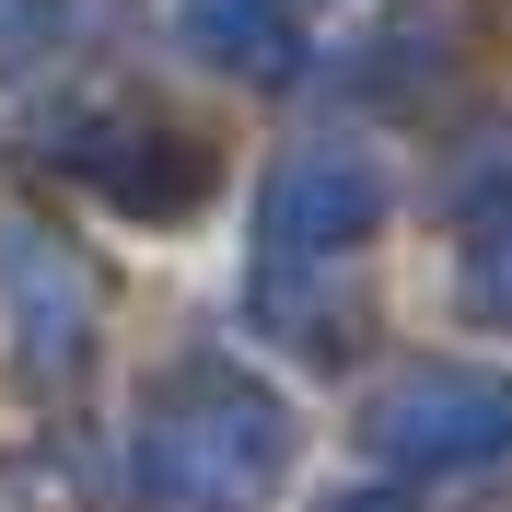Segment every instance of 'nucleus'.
I'll return each mask as SVG.
<instances>
[{"mask_svg": "<svg viewBox=\"0 0 512 512\" xmlns=\"http://www.w3.org/2000/svg\"><path fill=\"white\" fill-rule=\"evenodd\" d=\"M70 35V0H0V82L12 70H47Z\"/></svg>", "mask_w": 512, "mask_h": 512, "instance_id": "423d86ee", "label": "nucleus"}, {"mask_svg": "<svg viewBox=\"0 0 512 512\" xmlns=\"http://www.w3.org/2000/svg\"><path fill=\"white\" fill-rule=\"evenodd\" d=\"M489 419H501V396L489 384H454V373H431V384H396L373 408V431L396 454H466V443H489Z\"/></svg>", "mask_w": 512, "mask_h": 512, "instance_id": "20e7f679", "label": "nucleus"}, {"mask_svg": "<svg viewBox=\"0 0 512 512\" xmlns=\"http://www.w3.org/2000/svg\"><path fill=\"white\" fill-rule=\"evenodd\" d=\"M373 210H384L373 163L291 152L280 175H268V256H326V245H350V233H373Z\"/></svg>", "mask_w": 512, "mask_h": 512, "instance_id": "f03ea898", "label": "nucleus"}, {"mask_svg": "<svg viewBox=\"0 0 512 512\" xmlns=\"http://www.w3.org/2000/svg\"><path fill=\"white\" fill-rule=\"evenodd\" d=\"M82 175H94L117 210H152V222H187L198 198H210V152H187V140H140V128H128L117 152H82Z\"/></svg>", "mask_w": 512, "mask_h": 512, "instance_id": "7ed1b4c3", "label": "nucleus"}, {"mask_svg": "<svg viewBox=\"0 0 512 512\" xmlns=\"http://www.w3.org/2000/svg\"><path fill=\"white\" fill-rule=\"evenodd\" d=\"M187 35H198V59L245 70V82H280L303 59V35H291L280 0H187Z\"/></svg>", "mask_w": 512, "mask_h": 512, "instance_id": "39448f33", "label": "nucleus"}, {"mask_svg": "<svg viewBox=\"0 0 512 512\" xmlns=\"http://www.w3.org/2000/svg\"><path fill=\"white\" fill-rule=\"evenodd\" d=\"M338 512H384V501H338Z\"/></svg>", "mask_w": 512, "mask_h": 512, "instance_id": "0eeeda50", "label": "nucleus"}, {"mask_svg": "<svg viewBox=\"0 0 512 512\" xmlns=\"http://www.w3.org/2000/svg\"><path fill=\"white\" fill-rule=\"evenodd\" d=\"M280 454H291L280 408H268L245 373H222V361L175 373L152 408H140V478L175 512H245L256 489L280 478Z\"/></svg>", "mask_w": 512, "mask_h": 512, "instance_id": "f257e3e1", "label": "nucleus"}]
</instances>
